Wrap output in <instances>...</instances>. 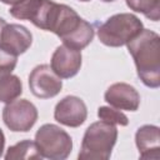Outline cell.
Listing matches in <instances>:
<instances>
[{
  "label": "cell",
  "mask_w": 160,
  "mask_h": 160,
  "mask_svg": "<svg viewBox=\"0 0 160 160\" xmlns=\"http://www.w3.org/2000/svg\"><path fill=\"white\" fill-rule=\"evenodd\" d=\"M44 30L58 35L64 45L75 50L86 48L94 39V28L86 20L81 19L78 12L65 4L52 1Z\"/></svg>",
  "instance_id": "obj_1"
},
{
  "label": "cell",
  "mask_w": 160,
  "mask_h": 160,
  "mask_svg": "<svg viewBox=\"0 0 160 160\" xmlns=\"http://www.w3.org/2000/svg\"><path fill=\"white\" fill-rule=\"evenodd\" d=\"M134 59L138 76L151 89L160 86V36L149 29H142L128 44Z\"/></svg>",
  "instance_id": "obj_2"
},
{
  "label": "cell",
  "mask_w": 160,
  "mask_h": 160,
  "mask_svg": "<svg viewBox=\"0 0 160 160\" xmlns=\"http://www.w3.org/2000/svg\"><path fill=\"white\" fill-rule=\"evenodd\" d=\"M118 139V129L106 121L92 122L85 131L78 158L81 160H108Z\"/></svg>",
  "instance_id": "obj_3"
},
{
  "label": "cell",
  "mask_w": 160,
  "mask_h": 160,
  "mask_svg": "<svg viewBox=\"0 0 160 160\" xmlns=\"http://www.w3.org/2000/svg\"><path fill=\"white\" fill-rule=\"evenodd\" d=\"M144 29L141 20L130 12H120L110 16L98 29V38L101 44L110 48L126 45Z\"/></svg>",
  "instance_id": "obj_4"
},
{
  "label": "cell",
  "mask_w": 160,
  "mask_h": 160,
  "mask_svg": "<svg viewBox=\"0 0 160 160\" xmlns=\"http://www.w3.org/2000/svg\"><path fill=\"white\" fill-rule=\"evenodd\" d=\"M35 144L41 158L64 160L72 150L71 136L55 124H44L35 134Z\"/></svg>",
  "instance_id": "obj_5"
},
{
  "label": "cell",
  "mask_w": 160,
  "mask_h": 160,
  "mask_svg": "<svg viewBox=\"0 0 160 160\" xmlns=\"http://www.w3.org/2000/svg\"><path fill=\"white\" fill-rule=\"evenodd\" d=\"M2 120L11 131L26 132L38 120V109L26 99H15L2 109Z\"/></svg>",
  "instance_id": "obj_6"
},
{
  "label": "cell",
  "mask_w": 160,
  "mask_h": 160,
  "mask_svg": "<svg viewBox=\"0 0 160 160\" xmlns=\"http://www.w3.org/2000/svg\"><path fill=\"white\" fill-rule=\"evenodd\" d=\"M29 88L36 98L50 99L61 91L62 81L50 65L41 64L31 70L29 75Z\"/></svg>",
  "instance_id": "obj_7"
},
{
  "label": "cell",
  "mask_w": 160,
  "mask_h": 160,
  "mask_svg": "<svg viewBox=\"0 0 160 160\" xmlns=\"http://www.w3.org/2000/svg\"><path fill=\"white\" fill-rule=\"evenodd\" d=\"M88 116V109L85 102L74 95L62 98L55 106L54 118L61 125L69 128H78L84 124Z\"/></svg>",
  "instance_id": "obj_8"
},
{
  "label": "cell",
  "mask_w": 160,
  "mask_h": 160,
  "mask_svg": "<svg viewBox=\"0 0 160 160\" xmlns=\"http://www.w3.org/2000/svg\"><path fill=\"white\" fill-rule=\"evenodd\" d=\"M81 59L80 50L60 45L52 52L50 66L59 78L70 79L79 72L81 68Z\"/></svg>",
  "instance_id": "obj_9"
},
{
  "label": "cell",
  "mask_w": 160,
  "mask_h": 160,
  "mask_svg": "<svg viewBox=\"0 0 160 160\" xmlns=\"http://www.w3.org/2000/svg\"><path fill=\"white\" fill-rule=\"evenodd\" d=\"M52 0H21L10 8V14L15 19L28 20L36 28L44 30L45 20Z\"/></svg>",
  "instance_id": "obj_10"
},
{
  "label": "cell",
  "mask_w": 160,
  "mask_h": 160,
  "mask_svg": "<svg viewBox=\"0 0 160 160\" xmlns=\"http://www.w3.org/2000/svg\"><path fill=\"white\" fill-rule=\"evenodd\" d=\"M105 101L119 110L136 111L140 105V94L126 82H115L108 88L104 94Z\"/></svg>",
  "instance_id": "obj_11"
},
{
  "label": "cell",
  "mask_w": 160,
  "mask_h": 160,
  "mask_svg": "<svg viewBox=\"0 0 160 160\" xmlns=\"http://www.w3.org/2000/svg\"><path fill=\"white\" fill-rule=\"evenodd\" d=\"M32 42V35L28 28L20 24H6L0 34V45L14 55L24 54Z\"/></svg>",
  "instance_id": "obj_12"
},
{
  "label": "cell",
  "mask_w": 160,
  "mask_h": 160,
  "mask_svg": "<svg viewBox=\"0 0 160 160\" xmlns=\"http://www.w3.org/2000/svg\"><path fill=\"white\" fill-rule=\"evenodd\" d=\"M160 129L156 125H142L135 134V142L141 159H159Z\"/></svg>",
  "instance_id": "obj_13"
},
{
  "label": "cell",
  "mask_w": 160,
  "mask_h": 160,
  "mask_svg": "<svg viewBox=\"0 0 160 160\" xmlns=\"http://www.w3.org/2000/svg\"><path fill=\"white\" fill-rule=\"evenodd\" d=\"M6 160H31V159H41V155L38 151V146L35 141L22 140L8 149L5 155Z\"/></svg>",
  "instance_id": "obj_14"
},
{
  "label": "cell",
  "mask_w": 160,
  "mask_h": 160,
  "mask_svg": "<svg viewBox=\"0 0 160 160\" xmlns=\"http://www.w3.org/2000/svg\"><path fill=\"white\" fill-rule=\"evenodd\" d=\"M22 92L21 80L16 75H6L0 79V101L10 102L18 99Z\"/></svg>",
  "instance_id": "obj_15"
},
{
  "label": "cell",
  "mask_w": 160,
  "mask_h": 160,
  "mask_svg": "<svg viewBox=\"0 0 160 160\" xmlns=\"http://www.w3.org/2000/svg\"><path fill=\"white\" fill-rule=\"evenodd\" d=\"M130 10L142 14L145 18L158 21L160 18V0H125Z\"/></svg>",
  "instance_id": "obj_16"
},
{
  "label": "cell",
  "mask_w": 160,
  "mask_h": 160,
  "mask_svg": "<svg viewBox=\"0 0 160 160\" xmlns=\"http://www.w3.org/2000/svg\"><path fill=\"white\" fill-rule=\"evenodd\" d=\"M98 116L100 120L114 124V125L126 126L129 124L128 116L122 111H120L119 109H115L112 106H100L98 109Z\"/></svg>",
  "instance_id": "obj_17"
},
{
  "label": "cell",
  "mask_w": 160,
  "mask_h": 160,
  "mask_svg": "<svg viewBox=\"0 0 160 160\" xmlns=\"http://www.w3.org/2000/svg\"><path fill=\"white\" fill-rule=\"evenodd\" d=\"M16 62L18 56L0 45V79L12 72L16 66Z\"/></svg>",
  "instance_id": "obj_18"
},
{
  "label": "cell",
  "mask_w": 160,
  "mask_h": 160,
  "mask_svg": "<svg viewBox=\"0 0 160 160\" xmlns=\"http://www.w3.org/2000/svg\"><path fill=\"white\" fill-rule=\"evenodd\" d=\"M4 146H5V135H4L2 130L0 129V158H1L2 151H4Z\"/></svg>",
  "instance_id": "obj_19"
},
{
  "label": "cell",
  "mask_w": 160,
  "mask_h": 160,
  "mask_svg": "<svg viewBox=\"0 0 160 160\" xmlns=\"http://www.w3.org/2000/svg\"><path fill=\"white\" fill-rule=\"evenodd\" d=\"M1 2H4V4H6V5H15V4H18V2H20L21 0H0Z\"/></svg>",
  "instance_id": "obj_20"
},
{
  "label": "cell",
  "mask_w": 160,
  "mask_h": 160,
  "mask_svg": "<svg viewBox=\"0 0 160 160\" xmlns=\"http://www.w3.org/2000/svg\"><path fill=\"white\" fill-rule=\"evenodd\" d=\"M5 25H6V21L2 18H0V34H1V31H2V29H4Z\"/></svg>",
  "instance_id": "obj_21"
},
{
  "label": "cell",
  "mask_w": 160,
  "mask_h": 160,
  "mask_svg": "<svg viewBox=\"0 0 160 160\" xmlns=\"http://www.w3.org/2000/svg\"><path fill=\"white\" fill-rule=\"evenodd\" d=\"M101 1H104V2H111V1H115V0H101Z\"/></svg>",
  "instance_id": "obj_22"
},
{
  "label": "cell",
  "mask_w": 160,
  "mask_h": 160,
  "mask_svg": "<svg viewBox=\"0 0 160 160\" xmlns=\"http://www.w3.org/2000/svg\"><path fill=\"white\" fill-rule=\"evenodd\" d=\"M79 1H82V2H88V1H90V0H79Z\"/></svg>",
  "instance_id": "obj_23"
}]
</instances>
